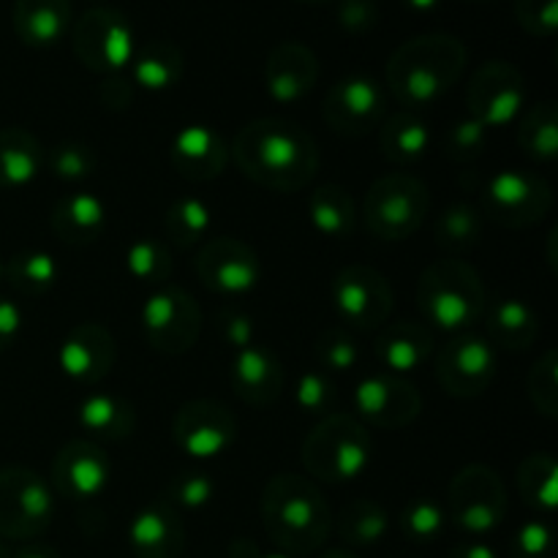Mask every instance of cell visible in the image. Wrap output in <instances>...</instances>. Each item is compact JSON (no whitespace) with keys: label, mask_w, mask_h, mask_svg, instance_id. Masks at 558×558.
Wrapping results in <instances>:
<instances>
[{"label":"cell","mask_w":558,"mask_h":558,"mask_svg":"<svg viewBox=\"0 0 558 558\" xmlns=\"http://www.w3.org/2000/svg\"><path fill=\"white\" fill-rule=\"evenodd\" d=\"M229 156L245 178L278 194H292L314 183L322 163L314 136L287 118H256L245 123Z\"/></svg>","instance_id":"1"},{"label":"cell","mask_w":558,"mask_h":558,"mask_svg":"<svg viewBox=\"0 0 558 558\" xmlns=\"http://www.w3.org/2000/svg\"><path fill=\"white\" fill-rule=\"evenodd\" d=\"M466 47L450 33H423L403 41L390 54L385 80L398 104L417 112L439 101L466 71Z\"/></svg>","instance_id":"2"},{"label":"cell","mask_w":558,"mask_h":558,"mask_svg":"<svg viewBox=\"0 0 558 558\" xmlns=\"http://www.w3.org/2000/svg\"><path fill=\"white\" fill-rule=\"evenodd\" d=\"M262 526L278 550L289 556L314 554L336 529L325 494L311 477L276 474L262 490Z\"/></svg>","instance_id":"3"},{"label":"cell","mask_w":558,"mask_h":558,"mask_svg":"<svg viewBox=\"0 0 558 558\" xmlns=\"http://www.w3.org/2000/svg\"><path fill=\"white\" fill-rule=\"evenodd\" d=\"M417 308L430 327L463 332L485 314V283L469 262L447 256L420 272Z\"/></svg>","instance_id":"4"},{"label":"cell","mask_w":558,"mask_h":558,"mask_svg":"<svg viewBox=\"0 0 558 558\" xmlns=\"http://www.w3.org/2000/svg\"><path fill=\"white\" fill-rule=\"evenodd\" d=\"M374 445L352 414H327L303 441V466L319 483H352L368 469Z\"/></svg>","instance_id":"5"},{"label":"cell","mask_w":558,"mask_h":558,"mask_svg":"<svg viewBox=\"0 0 558 558\" xmlns=\"http://www.w3.org/2000/svg\"><path fill=\"white\" fill-rule=\"evenodd\" d=\"M430 213V191L423 180L392 172L376 180L363 199V221L374 238L407 240Z\"/></svg>","instance_id":"6"},{"label":"cell","mask_w":558,"mask_h":558,"mask_svg":"<svg viewBox=\"0 0 558 558\" xmlns=\"http://www.w3.org/2000/svg\"><path fill=\"white\" fill-rule=\"evenodd\" d=\"M74 58L93 74H120L136 52V36L129 16L109 5L87 9L71 25Z\"/></svg>","instance_id":"7"},{"label":"cell","mask_w":558,"mask_h":558,"mask_svg":"<svg viewBox=\"0 0 558 558\" xmlns=\"http://www.w3.org/2000/svg\"><path fill=\"white\" fill-rule=\"evenodd\" d=\"M447 521L472 537H485L507 515V488L496 469L472 463L452 477L447 490Z\"/></svg>","instance_id":"8"},{"label":"cell","mask_w":558,"mask_h":558,"mask_svg":"<svg viewBox=\"0 0 558 558\" xmlns=\"http://www.w3.org/2000/svg\"><path fill=\"white\" fill-rule=\"evenodd\" d=\"M142 336L153 352L180 357L191 352L202 336V308L183 287H158L140 311Z\"/></svg>","instance_id":"9"},{"label":"cell","mask_w":558,"mask_h":558,"mask_svg":"<svg viewBox=\"0 0 558 558\" xmlns=\"http://www.w3.org/2000/svg\"><path fill=\"white\" fill-rule=\"evenodd\" d=\"M54 490L27 466L0 469V537L36 539L52 526Z\"/></svg>","instance_id":"10"},{"label":"cell","mask_w":558,"mask_h":558,"mask_svg":"<svg viewBox=\"0 0 558 558\" xmlns=\"http://www.w3.org/2000/svg\"><path fill=\"white\" fill-rule=\"evenodd\" d=\"M554 207L548 180L529 169H501L483 191V210L505 229H529L543 221Z\"/></svg>","instance_id":"11"},{"label":"cell","mask_w":558,"mask_h":558,"mask_svg":"<svg viewBox=\"0 0 558 558\" xmlns=\"http://www.w3.org/2000/svg\"><path fill=\"white\" fill-rule=\"evenodd\" d=\"M332 305L343 327L352 330H381L396 308L390 281L368 265H349L332 278Z\"/></svg>","instance_id":"12"},{"label":"cell","mask_w":558,"mask_h":558,"mask_svg":"<svg viewBox=\"0 0 558 558\" xmlns=\"http://www.w3.org/2000/svg\"><path fill=\"white\" fill-rule=\"evenodd\" d=\"M469 118L485 129H507L526 107V80L507 60H488L472 74L466 87Z\"/></svg>","instance_id":"13"},{"label":"cell","mask_w":558,"mask_h":558,"mask_svg":"<svg viewBox=\"0 0 558 558\" xmlns=\"http://www.w3.org/2000/svg\"><path fill=\"white\" fill-rule=\"evenodd\" d=\"M172 439L185 456L213 461L229 452L238 439V417L213 398L183 403L172 417Z\"/></svg>","instance_id":"14"},{"label":"cell","mask_w":558,"mask_h":558,"mask_svg":"<svg viewBox=\"0 0 558 558\" xmlns=\"http://www.w3.org/2000/svg\"><path fill=\"white\" fill-rule=\"evenodd\" d=\"M322 118L336 134L357 140L381 125L385 114V90L365 74H349L338 80L322 101Z\"/></svg>","instance_id":"15"},{"label":"cell","mask_w":558,"mask_h":558,"mask_svg":"<svg viewBox=\"0 0 558 558\" xmlns=\"http://www.w3.org/2000/svg\"><path fill=\"white\" fill-rule=\"evenodd\" d=\"M196 276L221 298H245L259 287V254L240 238H213L196 254Z\"/></svg>","instance_id":"16"},{"label":"cell","mask_w":558,"mask_h":558,"mask_svg":"<svg viewBox=\"0 0 558 558\" xmlns=\"http://www.w3.org/2000/svg\"><path fill=\"white\" fill-rule=\"evenodd\" d=\"M436 379L452 398L483 396L496 379V349L488 338H452L436 357Z\"/></svg>","instance_id":"17"},{"label":"cell","mask_w":558,"mask_h":558,"mask_svg":"<svg viewBox=\"0 0 558 558\" xmlns=\"http://www.w3.org/2000/svg\"><path fill=\"white\" fill-rule=\"evenodd\" d=\"M354 409L365 423L385 430H401L423 412V396L412 381L396 374H371L354 387Z\"/></svg>","instance_id":"18"},{"label":"cell","mask_w":558,"mask_h":558,"mask_svg":"<svg viewBox=\"0 0 558 558\" xmlns=\"http://www.w3.org/2000/svg\"><path fill=\"white\" fill-rule=\"evenodd\" d=\"M109 458L96 441L74 439L58 450L49 469V485L58 496L69 501H90L107 490Z\"/></svg>","instance_id":"19"},{"label":"cell","mask_w":558,"mask_h":558,"mask_svg":"<svg viewBox=\"0 0 558 558\" xmlns=\"http://www.w3.org/2000/svg\"><path fill=\"white\" fill-rule=\"evenodd\" d=\"M118 357V343L112 332L98 322H85L65 332L58 347V368L76 385H98L107 379Z\"/></svg>","instance_id":"20"},{"label":"cell","mask_w":558,"mask_h":558,"mask_svg":"<svg viewBox=\"0 0 558 558\" xmlns=\"http://www.w3.org/2000/svg\"><path fill=\"white\" fill-rule=\"evenodd\" d=\"M229 381L232 390L245 407L267 409L276 403L283 392L287 371H283L281 357L267 347H251L234 352L232 365H229Z\"/></svg>","instance_id":"21"},{"label":"cell","mask_w":558,"mask_h":558,"mask_svg":"<svg viewBox=\"0 0 558 558\" xmlns=\"http://www.w3.org/2000/svg\"><path fill=\"white\" fill-rule=\"evenodd\" d=\"M319 82V58L300 41H283L265 60L267 96L278 104L303 101Z\"/></svg>","instance_id":"22"},{"label":"cell","mask_w":558,"mask_h":558,"mask_svg":"<svg viewBox=\"0 0 558 558\" xmlns=\"http://www.w3.org/2000/svg\"><path fill=\"white\" fill-rule=\"evenodd\" d=\"M169 163L191 183H210L227 169L229 147L210 125H185L169 145Z\"/></svg>","instance_id":"23"},{"label":"cell","mask_w":558,"mask_h":558,"mask_svg":"<svg viewBox=\"0 0 558 558\" xmlns=\"http://www.w3.org/2000/svg\"><path fill=\"white\" fill-rule=\"evenodd\" d=\"M129 548L134 558H180L185 548V526L180 512L163 499L142 507L131 518Z\"/></svg>","instance_id":"24"},{"label":"cell","mask_w":558,"mask_h":558,"mask_svg":"<svg viewBox=\"0 0 558 558\" xmlns=\"http://www.w3.org/2000/svg\"><path fill=\"white\" fill-rule=\"evenodd\" d=\"M374 354L387 374H414L434 354V332L423 322H396L381 327L376 336Z\"/></svg>","instance_id":"25"},{"label":"cell","mask_w":558,"mask_h":558,"mask_svg":"<svg viewBox=\"0 0 558 558\" xmlns=\"http://www.w3.org/2000/svg\"><path fill=\"white\" fill-rule=\"evenodd\" d=\"M76 423L93 441H125L136 430V409L114 392H90L76 407Z\"/></svg>","instance_id":"26"},{"label":"cell","mask_w":558,"mask_h":558,"mask_svg":"<svg viewBox=\"0 0 558 558\" xmlns=\"http://www.w3.org/2000/svg\"><path fill=\"white\" fill-rule=\"evenodd\" d=\"M107 229V207L87 191L65 194L52 210V232L65 245H90Z\"/></svg>","instance_id":"27"},{"label":"cell","mask_w":558,"mask_h":558,"mask_svg":"<svg viewBox=\"0 0 558 558\" xmlns=\"http://www.w3.org/2000/svg\"><path fill=\"white\" fill-rule=\"evenodd\" d=\"M14 31L27 47H52L71 31V0H16Z\"/></svg>","instance_id":"28"},{"label":"cell","mask_w":558,"mask_h":558,"mask_svg":"<svg viewBox=\"0 0 558 558\" xmlns=\"http://www.w3.org/2000/svg\"><path fill=\"white\" fill-rule=\"evenodd\" d=\"M539 338V314L521 298H499L488 311V343L507 352H526Z\"/></svg>","instance_id":"29"},{"label":"cell","mask_w":558,"mask_h":558,"mask_svg":"<svg viewBox=\"0 0 558 558\" xmlns=\"http://www.w3.org/2000/svg\"><path fill=\"white\" fill-rule=\"evenodd\" d=\"M41 142L27 129H0V189L16 191L31 185L44 167Z\"/></svg>","instance_id":"30"},{"label":"cell","mask_w":558,"mask_h":558,"mask_svg":"<svg viewBox=\"0 0 558 558\" xmlns=\"http://www.w3.org/2000/svg\"><path fill=\"white\" fill-rule=\"evenodd\" d=\"M129 65L136 85L150 93H163L172 90L183 80L185 58L178 44L156 38V41H147L142 47H136Z\"/></svg>","instance_id":"31"},{"label":"cell","mask_w":558,"mask_h":558,"mask_svg":"<svg viewBox=\"0 0 558 558\" xmlns=\"http://www.w3.org/2000/svg\"><path fill=\"white\" fill-rule=\"evenodd\" d=\"M308 221L319 234L330 240H349L357 229V205L343 185L325 183L311 191Z\"/></svg>","instance_id":"32"},{"label":"cell","mask_w":558,"mask_h":558,"mask_svg":"<svg viewBox=\"0 0 558 558\" xmlns=\"http://www.w3.org/2000/svg\"><path fill=\"white\" fill-rule=\"evenodd\" d=\"M381 153L390 163H414L428 153L430 129L417 112L401 109L396 114H387L379 125Z\"/></svg>","instance_id":"33"},{"label":"cell","mask_w":558,"mask_h":558,"mask_svg":"<svg viewBox=\"0 0 558 558\" xmlns=\"http://www.w3.org/2000/svg\"><path fill=\"white\" fill-rule=\"evenodd\" d=\"M518 147L532 161L548 163L558 156V107L556 101H539L521 112L515 129Z\"/></svg>","instance_id":"34"},{"label":"cell","mask_w":558,"mask_h":558,"mask_svg":"<svg viewBox=\"0 0 558 558\" xmlns=\"http://www.w3.org/2000/svg\"><path fill=\"white\" fill-rule=\"evenodd\" d=\"M518 494L523 505L550 515L558 507V463L550 452H532L518 466Z\"/></svg>","instance_id":"35"},{"label":"cell","mask_w":558,"mask_h":558,"mask_svg":"<svg viewBox=\"0 0 558 558\" xmlns=\"http://www.w3.org/2000/svg\"><path fill=\"white\" fill-rule=\"evenodd\" d=\"M60 267L49 251L25 248L3 262V281L22 298H41L58 283Z\"/></svg>","instance_id":"36"},{"label":"cell","mask_w":558,"mask_h":558,"mask_svg":"<svg viewBox=\"0 0 558 558\" xmlns=\"http://www.w3.org/2000/svg\"><path fill=\"white\" fill-rule=\"evenodd\" d=\"M336 526L349 548H371L387 537L390 512L376 499H354L343 507Z\"/></svg>","instance_id":"37"},{"label":"cell","mask_w":558,"mask_h":558,"mask_svg":"<svg viewBox=\"0 0 558 558\" xmlns=\"http://www.w3.org/2000/svg\"><path fill=\"white\" fill-rule=\"evenodd\" d=\"M210 227H213V210L205 199H199V196H183V199L172 202L167 216H163L167 243L180 251L205 243Z\"/></svg>","instance_id":"38"},{"label":"cell","mask_w":558,"mask_h":558,"mask_svg":"<svg viewBox=\"0 0 558 558\" xmlns=\"http://www.w3.org/2000/svg\"><path fill=\"white\" fill-rule=\"evenodd\" d=\"M483 238V213L469 202H456L445 207L434 223V243L447 254L472 251Z\"/></svg>","instance_id":"39"},{"label":"cell","mask_w":558,"mask_h":558,"mask_svg":"<svg viewBox=\"0 0 558 558\" xmlns=\"http://www.w3.org/2000/svg\"><path fill=\"white\" fill-rule=\"evenodd\" d=\"M125 272L145 287H167L174 272L172 251L156 238H140L125 248Z\"/></svg>","instance_id":"40"},{"label":"cell","mask_w":558,"mask_h":558,"mask_svg":"<svg viewBox=\"0 0 558 558\" xmlns=\"http://www.w3.org/2000/svg\"><path fill=\"white\" fill-rule=\"evenodd\" d=\"M529 401L537 409L543 417H558V352L556 349H545L537 360H534L532 371L526 376Z\"/></svg>","instance_id":"41"},{"label":"cell","mask_w":558,"mask_h":558,"mask_svg":"<svg viewBox=\"0 0 558 558\" xmlns=\"http://www.w3.org/2000/svg\"><path fill=\"white\" fill-rule=\"evenodd\" d=\"M44 161H47L49 172H52L54 178L65 180V183H80V180H87L96 174L98 153L93 150L87 142L71 140L54 145Z\"/></svg>","instance_id":"42"},{"label":"cell","mask_w":558,"mask_h":558,"mask_svg":"<svg viewBox=\"0 0 558 558\" xmlns=\"http://www.w3.org/2000/svg\"><path fill=\"white\" fill-rule=\"evenodd\" d=\"M447 526V510L434 499H414L403 507L401 529L412 543L425 545L441 537Z\"/></svg>","instance_id":"43"},{"label":"cell","mask_w":558,"mask_h":558,"mask_svg":"<svg viewBox=\"0 0 558 558\" xmlns=\"http://www.w3.org/2000/svg\"><path fill=\"white\" fill-rule=\"evenodd\" d=\"M216 496V483L207 472L199 469H185L178 472L167 485V505H172L174 510H202L207 507Z\"/></svg>","instance_id":"44"},{"label":"cell","mask_w":558,"mask_h":558,"mask_svg":"<svg viewBox=\"0 0 558 558\" xmlns=\"http://www.w3.org/2000/svg\"><path fill=\"white\" fill-rule=\"evenodd\" d=\"M316 357H319L322 368L330 374H349L360 360L357 341L343 325H332L322 330L319 341H316Z\"/></svg>","instance_id":"45"},{"label":"cell","mask_w":558,"mask_h":558,"mask_svg":"<svg viewBox=\"0 0 558 558\" xmlns=\"http://www.w3.org/2000/svg\"><path fill=\"white\" fill-rule=\"evenodd\" d=\"M336 398V385L322 371H305V374H300L298 385H294V403L303 409V414L327 417V414H332Z\"/></svg>","instance_id":"46"},{"label":"cell","mask_w":558,"mask_h":558,"mask_svg":"<svg viewBox=\"0 0 558 558\" xmlns=\"http://www.w3.org/2000/svg\"><path fill=\"white\" fill-rule=\"evenodd\" d=\"M485 145H488V129L474 118H469V114L456 120L452 129L447 131V156L456 163H461V167L483 158Z\"/></svg>","instance_id":"47"},{"label":"cell","mask_w":558,"mask_h":558,"mask_svg":"<svg viewBox=\"0 0 558 558\" xmlns=\"http://www.w3.org/2000/svg\"><path fill=\"white\" fill-rule=\"evenodd\" d=\"M515 22L534 38H554L558 31V0H515Z\"/></svg>","instance_id":"48"},{"label":"cell","mask_w":558,"mask_h":558,"mask_svg":"<svg viewBox=\"0 0 558 558\" xmlns=\"http://www.w3.org/2000/svg\"><path fill=\"white\" fill-rule=\"evenodd\" d=\"M512 558H550L554 554V529L545 521H529L512 534Z\"/></svg>","instance_id":"49"},{"label":"cell","mask_w":558,"mask_h":558,"mask_svg":"<svg viewBox=\"0 0 558 558\" xmlns=\"http://www.w3.org/2000/svg\"><path fill=\"white\" fill-rule=\"evenodd\" d=\"M216 330L221 336V341L227 343L232 352H240V349L251 347L256 338V322L254 316L245 314L240 308H221L216 316Z\"/></svg>","instance_id":"50"},{"label":"cell","mask_w":558,"mask_h":558,"mask_svg":"<svg viewBox=\"0 0 558 558\" xmlns=\"http://www.w3.org/2000/svg\"><path fill=\"white\" fill-rule=\"evenodd\" d=\"M338 25L352 36H365L374 31L376 20H379V9L374 0H341L338 5Z\"/></svg>","instance_id":"51"},{"label":"cell","mask_w":558,"mask_h":558,"mask_svg":"<svg viewBox=\"0 0 558 558\" xmlns=\"http://www.w3.org/2000/svg\"><path fill=\"white\" fill-rule=\"evenodd\" d=\"M22 325H25V316L20 305L11 303L9 298H0V354H5L20 341Z\"/></svg>","instance_id":"52"},{"label":"cell","mask_w":558,"mask_h":558,"mask_svg":"<svg viewBox=\"0 0 558 558\" xmlns=\"http://www.w3.org/2000/svg\"><path fill=\"white\" fill-rule=\"evenodd\" d=\"M101 98L107 107L125 109L131 104V98H134V90H131V85L120 74H109L101 85Z\"/></svg>","instance_id":"53"},{"label":"cell","mask_w":558,"mask_h":558,"mask_svg":"<svg viewBox=\"0 0 558 558\" xmlns=\"http://www.w3.org/2000/svg\"><path fill=\"white\" fill-rule=\"evenodd\" d=\"M450 558H499L496 550L490 548L483 539H466V543H458L456 548L450 550Z\"/></svg>","instance_id":"54"},{"label":"cell","mask_w":558,"mask_h":558,"mask_svg":"<svg viewBox=\"0 0 558 558\" xmlns=\"http://www.w3.org/2000/svg\"><path fill=\"white\" fill-rule=\"evenodd\" d=\"M232 558H294V556L283 554V550H262L256 548L254 543H248V539H238L232 548Z\"/></svg>","instance_id":"55"},{"label":"cell","mask_w":558,"mask_h":558,"mask_svg":"<svg viewBox=\"0 0 558 558\" xmlns=\"http://www.w3.org/2000/svg\"><path fill=\"white\" fill-rule=\"evenodd\" d=\"M11 558H60L58 550L47 548V545H25L22 550L11 554Z\"/></svg>","instance_id":"56"},{"label":"cell","mask_w":558,"mask_h":558,"mask_svg":"<svg viewBox=\"0 0 558 558\" xmlns=\"http://www.w3.org/2000/svg\"><path fill=\"white\" fill-rule=\"evenodd\" d=\"M439 3L441 0H403V5H409V9L417 11V14H428V11H434Z\"/></svg>","instance_id":"57"},{"label":"cell","mask_w":558,"mask_h":558,"mask_svg":"<svg viewBox=\"0 0 558 558\" xmlns=\"http://www.w3.org/2000/svg\"><path fill=\"white\" fill-rule=\"evenodd\" d=\"M322 558H360L357 554H352V550H343V548H338V550H327L325 556Z\"/></svg>","instance_id":"58"},{"label":"cell","mask_w":558,"mask_h":558,"mask_svg":"<svg viewBox=\"0 0 558 558\" xmlns=\"http://www.w3.org/2000/svg\"><path fill=\"white\" fill-rule=\"evenodd\" d=\"M298 3H303V5H325V3H332V0H298Z\"/></svg>","instance_id":"59"},{"label":"cell","mask_w":558,"mask_h":558,"mask_svg":"<svg viewBox=\"0 0 558 558\" xmlns=\"http://www.w3.org/2000/svg\"><path fill=\"white\" fill-rule=\"evenodd\" d=\"M0 558H11V554H9V548H5L3 543H0Z\"/></svg>","instance_id":"60"},{"label":"cell","mask_w":558,"mask_h":558,"mask_svg":"<svg viewBox=\"0 0 558 558\" xmlns=\"http://www.w3.org/2000/svg\"><path fill=\"white\" fill-rule=\"evenodd\" d=\"M0 281H3V256H0Z\"/></svg>","instance_id":"61"},{"label":"cell","mask_w":558,"mask_h":558,"mask_svg":"<svg viewBox=\"0 0 558 558\" xmlns=\"http://www.w3.org/2000/svg\"><path fill=\"white\" fill-rule=\"evenodd\" d=\"M469 3H490V0H469Z\"/></svg>","instance_id":"62"}]
</instances>
